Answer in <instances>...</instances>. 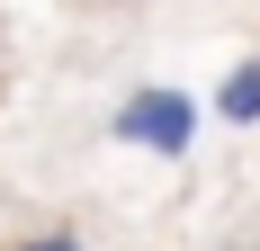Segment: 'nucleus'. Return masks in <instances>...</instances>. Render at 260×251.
<instances>
[{
  "instance_id": "f257e3e1",
  "label": "nucleus",
  "mask_w": 260,
  "mask_h": 251,
  "mask_svg": "<svg viewBox=\"0 0 260 251\" xmlns=\"http://www.w3.org/2000/svg\"><path fill=\"white\" fill-rule=\"evenodd\" d=\"M198 117H207V99H198V90L144 81V90H126V99H117L108 135H117V144H135V152H161V162H188V152H198Z\"/></svg>"
},
{
  "instance_id": "f03ea898",
  "label": "nucleus",
  "mask_w": 260,
  "mask_h": 251,
  "mask_svg": "<svg viewBox=\"0 0 260 251\" xmlns=\"http://www.w3.org/2000/svg\"><path fill=\"white\" fill-rule=\"evenodd\" d=\"M215 125H260V54H242L215 81Z\"/></svg>"
},
{
  "instance_id": "7ed1b4c3",
  "label": "nucleus",
  "mask_w": 260,
  "mask_h": 251,
  "mask_svg": "<svg viewBox=\"0 0 260 251\" xmlns=\"http://www.w3.org/2000/svg\"><path fill=\"white\" fill-rule=\"evenodd\" d=\"M9 251H90V242H81L72 225H36V233H27V242H9Z\"/></svg>"
}]
</instances>
